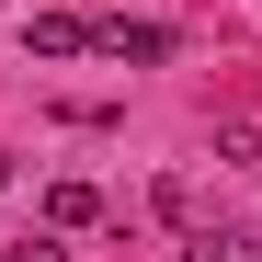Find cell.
<instances>
[{
  "label": "cell",
  "mask_w": 262,
  "mask_h": 262,
  "mask_svg": "<svg viewBox=\"0 0 262 262\" xmlns=\"http://www.w3.org/2000/svg\"><path fill=\"white\" fill-rule=\"evenodd\" d=\"M92 46H103V57H137V69H160V57H171V23H92Z\"/></svg>",
  "instance_id": "6da1fadb"
},
{
  "label": "cell",
  "mask_w": 262,
  "mask_h": 262,
  "mask_svg": "<svg viewBox=\"0 0 262 262\" xmlns=\"http://www.w3.org/2000/svg\"><path fill=\"white\" fill-rule=\"evenodd\" d=\"M23 46H34V57H80V46H92V23H69V12H34V23H23Z\"/></svg>",
  "instance_id": "7a4b0ae2"
},
{
  "label": "cell",
  "mask_w": 262,
  "mask_h": 262,
  "mask_svg": "<svg viewBox=\"0 0 262 262\" xmlns=\"http://www.w3.org/2000/svg\"><path fill=\"white\" fill-rule=\"evenodd\" d=\"M46 216H57V228H92L103 194H92V183H46Z\"/></svg>",
  "instance_id": "3957f363"
},
{
  "label": "cell",
  "mask_w": 262,
  "mask_h": 262,
  "mask_svg": "<svg viewBox=\"0 0 262 262\" xmlns=\"http://www.w3.org/2000/svg\"><path fill=\"white\" fill-rule=\"evenodd\" d=\"M12 262H69V239H57V228H34V239H12Z\"/></svg>",
  "instance_id": "277c9868"
}]
</instances>
